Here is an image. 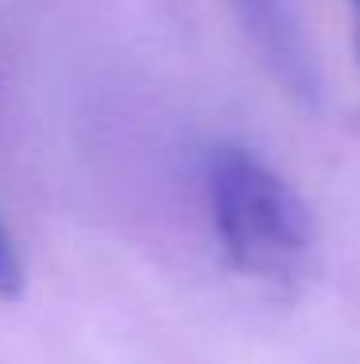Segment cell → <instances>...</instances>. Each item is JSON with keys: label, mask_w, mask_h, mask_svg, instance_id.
Masks as SVG:
<instances>
[{"label": "cell", "mask_w": 360, "mask_h": 364, "mask_svg": "<svg viewBox=\"0 0 360 364\" xmlns=\"http://www.w3.org/2000/svg\"><path fill=\"white\" fill-rule=\"evenodd\" d=\"M205 198L225 259L256 279H290L314 252V213L271 163L221 144L205 159Z\"/></svg>", "instance_id": "1"}, {"label": "cell", "mask_w": 360, "mask_h": 364, "mask_svg": "<svg viewBox=\"0 0 360 364\" xmlns=\"http://www.w3.org/2000/svg\"><path fill=\"white\" fill-rule=\"evenodd\" d=\"M229 4L252 47L263 55L271 77L306 109H318L325 101V77L318 70L295 0H229Z\"/></svg>", "instance_id": "2"}, {"label": "cell", "mask_w": 360, "mask_h": 364, "mask_svg": "<svg viewBox=\"0 0 360 364\" xmlns=\"http://www.w3.org/2000/svg\"><path fill=\"white\" fill-rule=\"evenodd\" d=\"M23 256L16 248V237L8 232L4 218H0V302H16L23 294Z\"/></svg>", "instance_id": "3"}, {"label": "cell", "mask_w": 360, "mask_h": 364, "mask_svg": "<svg viewBox=\"0 0 360 364\" xmlns=\"http://www.w3.org/2000/svg\"><path fill=\"white\" fill-rule=\"evenodd\" d=\"M349 4L356 8V55H360V0H349Z\"/></svg>", "instance_id": "4"}]
</instances>
